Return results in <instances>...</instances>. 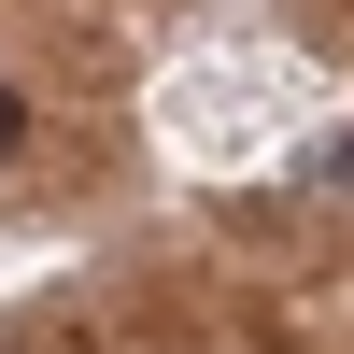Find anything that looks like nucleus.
<instances>
[{
    "instance_id": "obj_1",
    "label": "nucleus",
    "mask_w": 354,
    "mask_h": 354,
    "mask_svg": "<svg viewBox=\"0 0 354 354\" xmlns=\"http://www.w3.org/2000/svg\"><path fill=\"white\" fill-rule=\"evenodd\" d=\"M0 156H15V85H0Z\"/></svg>"
}]
</instances>
